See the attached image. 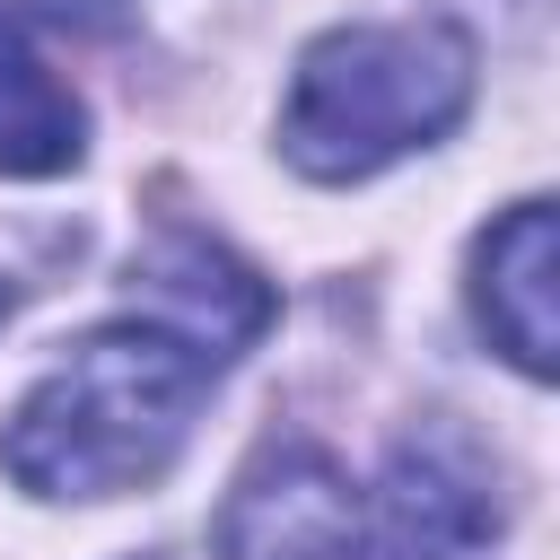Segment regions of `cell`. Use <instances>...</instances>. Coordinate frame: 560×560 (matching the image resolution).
I'll return each instance as SVG.
<instances>
[{"instance_id": "cell-1", "label": "cell", "mask_w": 560, "mask_h": 560, "mask_svg": "<svg viewBox=\"0 0 560 560\" xmlns=\"http://www.w3.org/2000/svg\"><path fill=\"white\" fill-rule=\"evenodd\" d=\"M210 376L219 359L158 315L96 324L18 394V411L0 420V464L26 499L149 490L184 455Z\"/></svg>"}, {"instance_id": "cell-2", "label": "cell", "mask_w": 560, "mask_h": 560, "mask_svg": "<svg viewBox=\"0 0 560 560\" xmlns=\"http://www.w3.org/2000/svg\"><path fill=\"white\" fill-rule=\"evenodd\" d=\"M472 105V35L455 18H368L332 26L298 52L280 105V158L315 184H359L429 140H446Z\"/></svg>"}, {"instance_id": "cell-3", "label": "cell", "mask_w": 560, "mask_h": 560, "mask_svg": "<svg viewBox=\"0 0 560 560\" xmlns=\"http://www.w3.org/2000/svg\"><path fill=\"white\" fill-rule=\"evenodd\" d=\"M219 560H368V516L350 472L298 438L262 446L219 508Z\"/></svg>"}, {"instance_id": "cell-4", "label": "cell", "mask_w": 560, "mask_h": 560, "mask_svg": "<svg viewBox=\"0 0 560 560\" xmlns=\"http://www.w3.org/2000/svg\"><path fill=\"white\" fill-rule=\"evenodd\" d=\"M472 315L525 376L560 368V228H551V201H516L472 245Z\"/></svg>"}, {"instance_id": "cell-5", "label": "cell", "mask_w": 560, "mask_h": 560, "mask_svg": "<svg viewBox=\"0 0 560 560\" xmlns=\"http://www.w3.org/2000/svg\"><path fill=\"white\" fill-rule=\"evenodd\" d=\"M88 149V105L44 61L26 18L0 0V175H61Z\"/></svg>"}, {"instance_id": "cell-6", "label": "cell", "mask_w": 560, "mask_h": 560, "mask_svg": "<svg viewBox=\"0 0 560 560\" xmlns=\"http://www.w3.org/2000/svg\"><path fill=\"white\" fill-rule=\"evenodd\" d=\"M140 280H149V298H158V324H175V332H192L219 368L262 332V315H271V298H262V280L236 262V254H219V245H201V236H175V245H158L149 262H140Z\"/></svg>"}, {"instance_id": "cell-7", "label": "cell", "mask_w": 560, "mask_h": 560, "mask_svg": "<svg viewBox=\"0 0 560 560\" xmlns=\"http://www.w3.org/2000/svg\"><path fill=\"white\" fill-rule=\"evenodd\" d=\"M0 315H9V280H0Z\"/></svg>"}]
</instances>
